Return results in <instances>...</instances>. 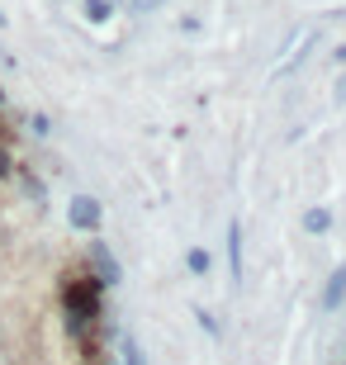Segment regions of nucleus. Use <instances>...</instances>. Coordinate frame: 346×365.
Wrapping results in <instances>:
<instances>
[{"instance_id":"6e6552de","label":"nucleus","mask_w":346,"mask_h":365,"mask_svg":"<svg viewBox=\"0 0 346 365\" xmlns=\"http://www.w3.org/2000/svg\"><path fill=\"white\" fill-rule=\"evenodd\" d=\"M304 228L308 232H327V228H332V214H327V209H308V214H304Z\"/></svg>"},{"instance_id":"f257e3e1","label":"nucleus","mask_w":346,"mask_h":365,"mask_svg":"<svg viewBox=\"0 0 346 365\" xmlns=\"http://www.w3.org/2000/svg\"><path fill=\"white\" fill-rule=\"evenodd\" d=\"M100 294H105V284L95 280V275H76V280L62 284V309H67V332L71 337H81V332L100 318Z\"/></svg>"},{"instance_id":"423d86ee","label":"nucleus","mask_w":346,"mask_h":365,"mask_svg":"<svg viewBox=\"0 0 346 365\" xmlns=\"http://www.w3.org/2000/svg\"><path fill=\"white\" fill-rule=\"evenodd\" d=\"M81 14H86L91 24H105V19H114V5H109V0H81Z\"/></svg>"},{"instance_id":"f03ea898","label":"nucleus","mask_w":346,"mask_h":365,"mask_svg":"<svg viewBox=\"0 0 346 365\" xmlns=\"http://www.w3.org/2000/svg\"><path fill=\"white\" fill-rule=\"evenodd\" d=\"M86 261H91V275H95L100 284H105V289L123 280V266L114 261V252H109L105 242H95V237H91V247H86Z\"/></svg>"},{"instance_id":"2eb2a0df","label":"nucleus","mask_w":346,"mask_h":365,"mask_svg":"<svg viewBox=\"0 0 346 365\" xmlns=\"http://www.w3.org/2000/svg\"><path fill=\"white\" fill-rule=\"evenodd\" d=\"M0 24H5V14H0Z\"/></svg>"},{"instance_id":"9b49d317","label":"nucleus","mask_w":346,"mask_h":365,"mask_svg":"<svg viewBox=\"0 0 346 365\" xmlns=\"http://www.w3.org/2000/svg\"><path fill=\"white\" fill-rule=\"evenodd\" d=\"M10 166H14V162H10V152H5V148H0V180H5V176H10Z\"/></svg>"},{"instance_id":"1a4fd4ad","label":"nucleus","mask_w":346,"mask_h":365,"mask_svg":"<svg viewBox=\"0 0 346 365\" xmlns=\"http://www.w3.org/2000/svg\"><path fill=\"white\" fill-rule=\"evenodd\" d=\"M123 365H147V361H143V346H138L133 337L123 341Z\"/></svg>"},{"instance_id":"39448f33","label":"nucleus","mask_w":346,"mask_h":365,"mask_svg":"<svg viewBox=\"0 0 346 365\" xmlns=\"http://www.w3.org/2000/svg\"><path fill=\"white\" fill-rule=\"evenodd\" d=\"M342 299H346V261L332 271V280H327V289H322V309L337 313V309H342Z\"/></svg>"},{"instance_id":"4468645a","label":"nucleus","mask_w":346,"mask_h":365,"mask_svg":"<svg viewBox=\"0 0 346 365\" xmlns=\"http://www.w3.org/2000/svg\"><path fill=\"white\" fill-rule=\"evenodd\" d=\"M332 57H337V62H342V67H346V43H342V48H337V53H332Z\"/></svg>"},{"instance_id":"f8f14e48","label":"nucleus","mask_w":346,"mask_h":365,"mask_svg":"<svg viewBox=\"0 0 346 365\" xmlns=\"http://www.w3.org/2000/svg\"><path fill=\"white\" fill-rule=\"evenodd\" d=\"M166 0H138V10H161Z\"/></svg>"},{"instance_id":"9d476101","label":"nucleus","mask_w":346,"mask_h":365,"mask_svg":"<svg viewBox=\"0 0 346 365\" xmlns=\"http://www.w3.org/2000/svg\"><path fill=\"white\" fill-rule=\"evenodd\" d=\"M195 318H200V327H204V332H209V337H218V332H223V327L213 323V318H209V313H204V309H195Z\"/></svg>"},{"instance_id":"0eeeda50","label":"nucleus","mask_w":346,"mask_h":365,"mask_svg":"<svg viewBox=\"0 0 346 365\" xmlns=\"http://www.w3.org/2000/svg\"><path fill=\"white\" fill-rule=\"evenodd\" d=\"M185 271L190 275H209V252H204V247H190L185 252Z\"/></svg>"},{"instance_id":"ddd939ff","label":"nucleus","mask_w":346,"mask_h":365,"mask_svg":"<svg viewBox=\"0 0 346 365\" xmlns=\"http://www.w3.org/2000/svg\"><path fill=\"white\" fill-rule=\"evenodd\" d=\"M337 100L346 105V71H342V81H337Z\"/></svg>"},{"instance_id":"dca6fc26","label":"nucleus","mask_w":346,"mask_h":365,"mask_svg":"<svg viewBox=\"0 0 346 365\" xmlns=\"http://www.w3.org/2000/svg\"><path fill=\"white\" fill-rule=\"evenodd\" d=\"M0 100H5V91H0Z\"/></svg>"},{"instance_id":"7ed1b4c3","label":"nucleus","mask_w":346,"mask_h":365,"mask_svg":"<svg viewBox=\"0 0 346 365\" xmlns=\"http://www.w3.org/2000/svg\"><path fill=\"white\" fill-rule=\"evenodd\" d=\"M67 218H71V228H76V232H95V228H100V204H95L91 195H76V200L67 204Z\"/></svg>"},{"instance_id":"20e7f679","label":"nucleus","mask_w":346,"mask_h":365,"mask_svg":"<svg viewBox=\"0 0 346 365\" xmlns=\"http://www.w3.org/2000/svg\"><path fill=\"white\" fill-rule=\"evenodd\" d=\"M228 271H233V280H242V223L238 218H228Z\"/></svg>"}]
</instances>
